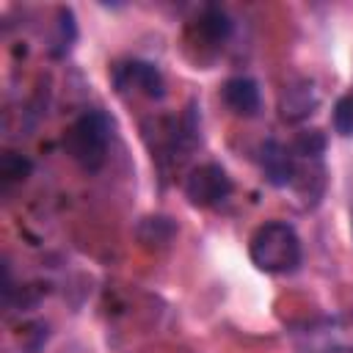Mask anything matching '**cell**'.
I'll use <instances>...</instances> for the list:
<instances>
[{
	"instance_id": "1",
	"label": "cell",
	"mask_w": 353,
	"mask_h": 353,
	"mask_svg": "<svg viewBox=\"0 0 353 353\" xmlns=\"http://www.w3.org/2000/svg\"><path fill=\"white\" fill-rule=\"evenodd\" d=\"M248 254L265 273H292L301 265V237L287 221H268L251 234Z\"/></svg>"
},
{
	"instance_id": "2",
	"label": "cell",
	"mask_w": 353,
	"mask_h": 353,
	"mask_svg": "<svg viewBox=\"0 0 353 353\" xmlns=\"http://www.w3.org/2000/svg\"><path fill=\"white\" fill-rule=\"evenodd\" d=\"M108 146L110 119L102 110H85L63 132V149L83 171H99L108 160Z\"/></svg>"
},
{
	"instance_id": "3",
	"label": "cell",
	"mask_w": 353,
	"mask_h": 353,
	"mask_svg": "<svg viewBox=\"0 0 353 353\" xmlns=\"http://www.w3.org/2000/svg\"><path fill=\"white\" fill-rule=\"evenodd\" d=\"M232 179L218 163H201L185 176V196L193 207H218L229 199Z\"/></svg>"
},
{
	"instance_id": "4",
	"label": "cell",
	"mask_w": 353,
	"mask_h": 353,
	"mask_svg": "<svg viewBox=\"0 0 353 353\" xmlns=\"http://www.w3.org/2000/svg\"><path fill=\"white\" fill-rule=\"evenodd\" d=\"M113 80L121 91H132V94H143L149 99H160L165 94V80L160 74L157 66L146 63V61H127L119 63L113 69Z\"/></svg>"
},
{
	"instance_id": "5",
	"label": "cell",
	"mask_w": 353,
	"mask_h": 353,
	"mask_svg": "<svg viewBox=\"0 0 353 353\" xmlns=\"http://www.w3.org/2000/svg\"><path fill=\"white\" fill-rule=\"evenodd\" d=\"M221 97L226 102V108L234 116H256L259 110V85L251 77H229L221 88Z\"/></svg>"
},
{
	"instance_id": "6",
	"label": "cell",
	"mask_w": 353,
	"mask_h": 353,
	"mask_svg": "<svg viewBox=\"0 0 353 353\" xmlns=\"http://www.w3.org/2000/svg\"><path fill=\"white\" fill-rule=\"evenodd\" d=\"M262 171H265L270 185H276V188L290 185L295 179V154H292V149H287L276 141H268L262 146Z\"/></svg>"
},
{
	"instance_id": "7",
	"label": "cell",
	"mask_w": 353,
	"mask_h": 353,
	"mask_svg": "<svg viewBox=\"0 0 353 353\" xmlns=\"http://www.w3.org/2000/svg\"><path fill=\"white\" fill-rule=\"evenodd\" d=\"M281 119L287 121H298V119H306L314 108H317V91L312 88L309 80H301V83H290L284 91H281Z\"/></svg>"
},
{
	"instance_id": "8",
	"label": "cell",
	"mask_w": 353,
	"mask_h": 353,
	"mask_svg": "<svg viewBox=\"0 0 353 353\" xmlns=\"http://www.w3.org/2000/svg\"><path fill=\"white\" fill-rule=\"evenodd\" d=\"M232 30V22L229 17L221 11V8H207L204 17L199 19V33L210 41V44H221Z\"/></svg>"
},
{
	"instance_id": "9",
	"label": "cell",
	"mask_w": 353,
	"mask_h": 353,
	"mask_svg": "<svg viewBox=\"0 0 353 353\" xmlns=\"http://www.w3.org/2000/svg\"><path fill=\"white\" fill-rule=\"evenodd\" d=\"M331 121H334V132L336 135H342V138L353 135V94H345V97L336 99Z\"/></svg>"
},
{
	"instance_id": "10",
	"label": "cell",
	"mask_w": 353,
	"mask_h": 353,
	"mask_svg": "<svg viewBox=\"0 0 353 353\" xmlns=\"http://www.w3.org/2000/svg\"><path fill=\"white\" fill-rule=\"evenodd\" d=\"M25 168H28V165H25L19 157H14V154H6V157H3V165H0V171H3L6 179H17V176H22Z\"/></svg>"
}]
</instances>
